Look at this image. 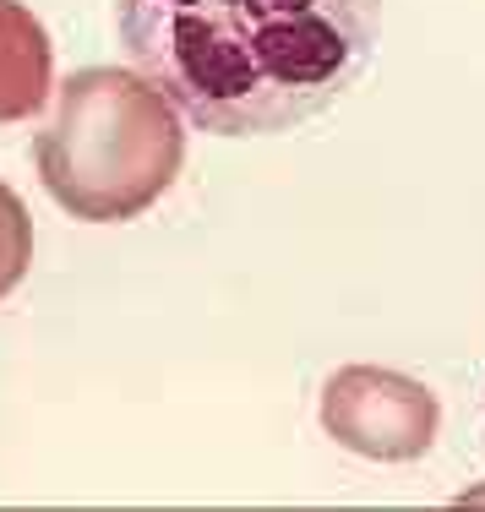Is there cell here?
Segmentation results:
<instances>
[{"mask_svg":"<svg viewBox=\"0 0 485 512\" xmlns=\"http://www.w3.org/2000/svg\"><path fill=\"white\" fill-rule=\"evenodd\" d=\"M28 262H33V218L17 191L0 180V300L28 278Z\"/></svg>","mask_w":485,"mask_h":512,"instance_id":"obj_5","label":"cell"},{"mask_svg":"<svg viewBox=\"0 0 485 512\" xmlns=\"http://www.w3.org/2000/svg\"><path fill=\"white\" fill-rule=\"evenodd\" d=\"M142 77L213 137H278L377 60L382 0H115Z\"/></svg>","mask_w":485,"mask_h":512,"instance_id":"obj_1","label":"cell"},{"mask_svg":"<svg viewBox=\"0 0 485 512\" xmlns=\"http://www.w3.org/2000/svg\"><path fill=\"white\" fill-rule=\"evenodd\" d=\"M55 44L22 0H0V120H28L50 99Z\"/></svg>","mask_w":485,"mask_h":512,"instance_id":"obj_4","label":"cell"},{"mask_svg":"<svg viewBox=\"0 0 485 512\" xmlns=\"http://www.w3.org/2000/svg\"><path fill=\"white\" fill-rule=\"evenodd\" d=\"M322 425L338 447L377 463H409L431 453L442 404L426 382L387 365H344L322 387Z\"/></svg>","mask_w":485,"mask_h":512,"instance_id":"obj_3","label":"cell"},{"mask_svg":"<svg viewBox=\"0 0 485 512\" xmlns=\"http://www.w3.org/2000/svg\"><path fill=\"white\" fill-rule=\"evenodd\" d=\"M186 131L148 77L82 66L60 88L55 120L39 131L44 191L88 224H126L175 186Z\"/></svg>","mask_w":485,"mask_h":512,"instance_id":"obj_2","label":"cell"}]
</instances>
